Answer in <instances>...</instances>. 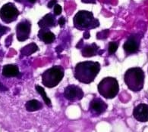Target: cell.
Returning a JSON list of instances; mask_svg holds the SVG:
<instances>
[{"label":"cell","mask_w":148,"mask_h":132,"mask_svg":"<svg viewBox=\"0 0 148 132\" xmlns=\"http://www.w3.org/2000/svg\"><path fill=\"white\" fill-rule=\"evenodd\" d=\"M16 1H17V2H20L21 0H16Z\"/></svg>","instance_id":"cell-28"},{"label":"cell","mask_w":148,"mask_h":132,"mask_svg":"<svg viewBox=\"0 0 148 132\" xmlns=\"http://www.w3.org/2000/svg\"><path fill=\"white\" fill-rule=\"evenodd\" d=\"M140 36L132 35L123 45V48L127 54H134L139 51Z\"/></svg>","instance_id":"cell-8"},{"label":"cell","mask_w":148,"mask_h":132,"mask_svg":"<svg viewBox=\"0 0 148 132\" xmlns=\"http://www.w3.org/2000/svg\"><path fill=\"white\" fill-rule=\"evenodd\" d=\"M98 49H99V47L95 43H93L90 45H87L82 50V55L86 58L95 56L96 54H97Z\"/></svg>","instance_id":"cell-14"},{"label":"cell","mask_w":148,"mask_h":132,"mask_svg":"<svg viewBox=\"0 0 148 132\" xmlns=\"http://www.w3.org/2000/svg\"><path fill=\"white\" fill-rule=\"evenodd\" d=\"M8 30H9V29H8V27H5V26H1V25H0V36L5 34L7 31H8Z\"/></svg>","instance_id":"cell-21"},{"label":"cell","mask_w":148,"mask_h":132,"mask_svg":"<svg viewBox=\"0 0 148 132\" xmlns=\"http://www.w3.org/2000/svg\"><path fill=\"white\" fill-rule=\"evenodd\" d=\"M25 108L29 112H34L43 108V104L37 100H31L26 103Z\"/></svg>","instance_id":"cell-16"},{"label":"cell","mask_w":148,"mask_h":132,"mask_svg":"<svg viewBox=\"0 0 148 132\" xmlns=\"http://www.w3.org/2000/svg\"><path fill=\"white\" fill-rule=\"evenodd\" d=\"M64 74L65 70L62 66H53L42 74V83L47 88H54L62 80Z\"/></svg>","instance_id":"cell-3"},{"label":"cell","mask_w":148,"mask_h":132,"mask_svg":"<svg viewBox=\"0 0 148 132\" xmlns=\"http://www.w3.org/2000/svg\"><path fill=\"white\" fill-rule=\"evenodd\" d=\"M18 14V10L17 9L14 5L12 3L4 5L0 10V17L6 23L12 22L15 20Z\"/></svg>","instance_id":"cell-6"},{"label":"cell","mask_w":148,"mask_h":132,"mask_svg":"<svg viewBox=\"0 0 148 132\" xmlns=\"http://www.w3.org/2000/svg\"><path fill=\"white\" fill-rule=\"evenodd\" d=\"M74 24L77 28H96L99 25V22L94 19L91 12L80 11L74 18Z\"/></svg>","instance_id":"cell-5"},{"label":"cell","mask_w":148,"mask_h":132,"mask_svg":"<svg viewBox=\"0 0 148 132\" xmlns=\"http://www.w3.org/2000/svg\"><path fill=\"white\" fill-rule=\"evenodd\" d=\"M64 95L70 101H78L84 97V92L81 88L75 85H69L65 88Z\"/></svg>","instance_id":"cell-7"},{"label":"cell","mask_w":148,"mask_h":132,"mask_svg":"<svg viewBox=\"0 0 148 132\" xmlns=\"http://www.w3.org/2000/svg\"><path fill=\"white\" fill-rule=\"evenodd\" d=\"M144 70L140 67H132L128 69L125 73L124 80L125 83L130 90L134 92L141 91L144 85Z\"/></svg>","instance_id":"cell-2"},{"label":"cell","mask_w":148,"mask_h":132,"mask_svg":"<svg viewBox=\"0 0 148 132\" xmlns=\"http://www.w3.org/2000/svg\"><path fill=\"white\" fill-rule=\"evenodd\" d=\"M0 90H2V91H6V88L5 87L3 86V85L2 84V83H0Z\"/></svg>","instance_id":"cell-25"},{"label":"cell","mask_w":148,"mask_h":132,"mask_svg":"<svg viewBox=\"0 0 148 132\" xmlns=\"http://www.w3.org/2000/svg\"><path fill=\"white\" fill-rule=\"evenodd\" d=\"M56 51L58 53H60V52L62 51V48H61V47H60V46H58V47L56 48Z\"/></svg>","instance_id":"cell-26"},{"label":"cell","mask_w":148,"mask_h":132,"mask_svg":"<svg viewBox=\"0 0 148 132\" xmlns=\"http://www.w3.org/2000/svg\"><path fill=\"white\" fill-rule=\"evenodd\" d=\"M29 2H31V3H34L35 2H36V1H37V0H28Z\"/></svg>","instance_id":"cell-27"},{"label":"cell","mask_w":148,"mask_h":132,"mask_svg":"<svg viewBox=\"0 0 148 132\" xmlns=\"http://www.w3.org/2000/svg\"><path fill=\"white\" fill-rule=\"evenodd\" d=\"M57 4V1L56 0H51L50 2L48 3V8H53V6H55Z\"/></svg>","instance_id":"cell-22"},{"label":"cell","mask_w":148,"mask_h":132,"mask_svg":"<svg viewBox=\"0 0 148 132\" xmlns=\"http://www.w3.org/2000/svg\"><path fill=\"white\" fill-rule=\"evenodd\" d=\"M133 116L136 120L140 122H146L148 121V105L146 104H140L134 107L133 110Z\"/></svg>","instance_id":"cell-9"},{"label":"cell","mask_w":148,"mask_h":132,"mask_svg":"<svg viewBox=\"0 0 148 132\" xmlns=\"http://www.w3.org/2000/svg\"><path fill=\"white\" fill-rule=\"evenodd\" d=\"M35 88H36V90H37V93H39V94L41 95V97H42V98H43V101H44L45 104H47L48 106H52L50 99H49V98L47 97V94H46V92H45L44 88H43V87L40 86V85H36Z\"/></svg>","instance_id":"cell-18"},{"label":"cell","mask_w":148,"mask_h":132,"mask_svg":"<svg viewBox=\"0 0 148 132\" xmlns=\"http://www.w3.org/2000/svg\"><path fill=\"white\" fill-rule=\"evenodd\" d=\"M31 31V24L29 21H23L17 26V38L20 42L27 40L29 37Z\"/></svg>","instance_id":"cell-11"},{"label":"cell","mask_w":148,"mask_h":132,"mask_svg":"<svg viewBox=\"0 0 148 132\" xmlns=\"http://www.w3.org/2000/svg\"><path fill=\"white\" fill-rule=\"evenodd\" d=\"M54 12L56 15H59L62 13V6L60 5L56 4L54 8Z\"/></svg>","instance_id":"cell-20"},{"label":"cell","mask_w":148,"mask_h":132,"mask_svg":"<svg viewBox=\"0 0 148 132\" xmlns=\"http://www.w3.org/2000/svg\"><path fill=\"white\" fill-rule=\"evenodd\" d=\"M84 38L87 39H88L90 38L89 32H84Z\"/></svg>","instance_id":"cell-24"},{"label":"cell","mask_w":148,"mask_h":132,"mask_svg":"<svg viewBox=\"0 0 148 132\" xmlns=\"http://www.w3.org/2000/svg\"><path fill=\"white\" fill-rule=\"evenodd\" d=\"M2 75L5 77H15L19 75L18 67L16 65L8 64L2 69Z\"/></svg>","instance_id":"cell-12"},{"label":"cell","mask_w":148,"mask_h":132,"mask_svg":"<svg viewBox=\"0 0 148 132\" xmlns=\"http://www.w3.org/2000/svg\"><path fill=\"white\" fill-rule=\"evenodd\" d=\"M98 91L106 99H112L119 94V86L117 79L113 77H106L98 84Z\"/></svg>","instance_id":"cell-4"},{"label":"cell","mask_w":148,"mask_h":132,"mask_svg":"<svg viewBox=\"0 0 148 132\" xmlns=\"http://www.w3.org/2000/svg\"><path fill=\"white\" fill-rule=\"evenodd\" d=\"M100 70V64L93 61L81 62L75 66V79L84 84H90L94 81Z\"/></svg>","instance_id":"cell-1"},{"label":"cell","mask_w":148,"mask_h":132,"mask_svg":"<svg viewBox=\"0 0 148 132\" xmlns=\"http://www.w3.org/2000/svg\"><path fill=\"white\" fill-rule=\"evenodd\" d=\"M108 106L100 98H94L90 104V111L92 115L99 116L105 112Z\"/></svg>","instance_id":"cell-10"},{"label":"cell","mask_w":148,"mask_h":132,"mask_svg":"<svg viewBox=\"0 0 148 132\" xmlns=\"http://www.w3.org/2000/svg\"><path fill=\"white\" fill-rule=\"evenodd\" d=\"M58 23H59V24L60 25V26H63L65 24V19L63 18V17H62V18H59V21H58Z\"/></svg>","instance_id":"cell-23"},{"label":"cell","mask_w":148,"mask_h":132,"mask_svg":"<svg viewBox=\"0 0 148 132\" xmlns=\"http://www.w3.org/2000/svg\"><path fill=\"white\" fill-rule=\"evenodd\" d=\"M39 38L41 40L44 42L46 44H50L52 42H54L56 39L55 35L50 31H47L44 30H40L38 33Z\"/></svg>","instance_id":"cell-13"},{"label":"cell","mask_w":148,"mask_h":132,"mask_svg":"<svg viewBox=\"0 0 148 132\" xmlns=\"http://www.w3.org/2000/svg\"><path fill=\"white\" fill-rule=\"evenodd\" d=\"M38 50V47L35 43H31V44L27 45V46L24 47V48L21 49V52L23 55H25V56H30L32 54H34V52H36Z\"/></svg>","instance_id":"cell-17"},{"label":"cell","mask_w":148,"mask_h":132,"mask_svg":"<svg viewBox=\"0 0 148 132\" xmlns=\"http://www.w3.org/2000/svg\"><path fill=\"white\" fill-rule=\"evenodd\" d=\"M38 25L40 28L44 29L54 26V18H53V15L50 14H47L39 21Z\"/></svg>","instance_id":"cell-15"},{"label":"cell","mask_w":148,"mask_h":132,"mask_svg":"<svg viewBox=\"0 0 148 132\" xmlns=\"http://www.w3.org/2000/svg\"><path fill=\"white\" fill-rule=\"evenodd\" d=\"M118 47H119V44H118L117 42H110V44H109V48H108V49H109V53H110V54H114V53L117 51Z\"/></svg>","instance_id":"cell-19"}]
</instances>
